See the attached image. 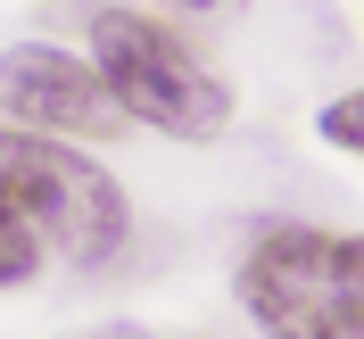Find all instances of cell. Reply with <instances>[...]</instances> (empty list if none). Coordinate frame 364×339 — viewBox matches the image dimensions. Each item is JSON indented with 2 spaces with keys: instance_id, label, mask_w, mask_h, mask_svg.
<instances>
[{
  "instance_id": "cell-1",
  "label": "cell",
  "mask_w": 364,
  "mask_h": 339,
  "mask_svg": "<svg viewBox=\"0 0 364 339\" xmlns=\"http://www.w3.org/2000/svg\"><path fill=\"white\" fill-rule=\"evenodd\" d=\"M133 232V207L108 166H91L75 141H42L0 124V290H17L50 257L75 273L108 265Z\"/></svg>"
},
{
  "instance_id": "cell-2",
  "label": "cell",
  "mask_w": 364,
  "mask_h": 339,
  "mask_svg": "<svg viewBox=\"0 0 364 339\" xmlns=\"http://www.w3.org/2000/svg\"><path fill=\"white\" fill-rule=\"evenodd\" d=\"M91 75L133 124L166 141H215L232 124V83L182 42L174 25L141 17V9H91Z\"/></svg>"
},
{
  "instance_id": "cell-3",
  "label": "cell",
  "mask_w": 364,
  "mask_h": 339,
  "mask_svg": "<svg viewBox=\"0 0 364 339\" xmlns=\"http://www.w3.org/2000/svg\"><path fill=\"white\" fill-rule=\"evenodd\" d=\"M240 315L265 339H364V232L273 224L240 257Z\"/></svg>"
},
{
  "instance_id": "cell-4",
  "label": "cell",
  "mask_w": 364,
  "mask_h": 339,
  "mask_svg": "<svg viewBox=\"0 0 364 339\" xmlns=\"http://www.w3.org/2000/svg\"><path fill=\"white\" fill-rule=\"evenodd\" d=\"M0 124L42 141H75V149H100V141H124L133 116L108 99V83L91 75V58L58 42H17L0 50Z\"/></svg>"
},
{
  "instance_id": "cell-5",
  "label": "cell",
  "mask_w": 364,
  "mask_h": 339,
  "mask_svg": "<svg viewBox=\"0 0 364 339\" xmlns=\"http://www.w3.org/2000/svg\"><path fill=\"white\" fill-rule=\"evenodd\" d=\"M315 133L331 141V149H348V158H364V91H348V99H331V108L315 116Z\"/></svg>"
},
{
  "instance_id": "cell-6",
  "label": "cell",
  "mask_w": 364,
  "mask_h": 339,
  "mask_svg": "<svg viewBox=\"0 0 364 339\" xmlns=\"http://www.w3.org/2000/svg\"><path fill=\"white\" fill-rule=\"evenodd\" d=\"M100 339H158V331H100Z\"/></svg>"
},
{
  "instance_id": "cell-7",
  "label": "cell",
  "mask_w": 364,
  "mask_h": 339,
  "mask_svg": "<svg viewBox=\"0 0 364 339\" xmlns=\"http://www.w3.org/2000/svg\"><path fill=\"white\" fill-rule=\"evenodd\" d=\"M166 9H215V0H166Z\"/></svg>"
}]
</instances>
